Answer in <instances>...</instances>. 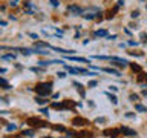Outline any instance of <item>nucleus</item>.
Masks as SVG:
<instances>
[{
	"label": "nucleus",
	"instance_id": "obj_1",
	"mask_svg": "<svg viewBox=\"0 0 147 138\" xmlns=\"http://www.w3.org/2000/svg\"><path fill=\"white\" fill-rule=\"evenodd\" d=\"M51 89H52V83H38L34 87V91L37 92L38 97H48L51 94Z\"/></svg>",
	"mask_w": 147,
	"mask_h": 138
},
{
	"label": "nucleus",
	"instance_id": "obj_2",
	"mask_svg": "<svg viewBox=\"0 0 147 138\" xmlns=\"http://www.w3.org/2000/svg\"><path fill=\"white\" fill-rule=\"evenodd\" d=\"M28 124L32 126V127H46L48 126L45 121H41V120H38V118H29L28 120Z\"/></svg>",
	"mask_w": 147,
	"mask_h": 138
},
{
	"label": "nucleus",
	"instance_id": "obj_3",
	"mask_svg": "<svg viewBox=\"0 0 147 138\" xmlns=\"http://www.w3.org/2000/svg\"><path fill=\"white\" fill-rule=\"evenodd\" d=\"M119 129H106L104 131V135L106 137H112V138H119Z\"/></svg>",
	"mask_w": 147,
	"mask_h": 138
},
{
	"label": "nucleus",
	"instance_id": "obj_4",
	"mask_svg": "<svg viewBox=\"0 0 147 138\" xmlns=\"http://www.w3.org/2000/svg\"><path fill=\"white\" fill-rule=\"evenodd\" d=\"M87 123H89V121H87L86 118H81V117H75L72 120L74 126H87Z\"/></svg>",
	"mask_w": 147,
	"mask_h": 138
},
{
	"label": "nucleus",
	"instance_id": "obj_5",
	"mask_svg": "<svg viewBox=\"0 0 147 138\" xmlns=\"http://www.w3.org/2000/svg\"><path fill=\"white\" fill-rule=\"evenodd\" d=\"M69 60H72V62H78V63H87L89 64V58H84V57H75V55H67Z\"/></svg>",
	"mask_w": 147,
	"mask_h": 138
},
{
	"label": "nucleus",
	"instance_id": "obj_6",
	"mask_svg": "<svg viewBox=\"0 0 147 138\" xmlns=\"http://www.w3.org/2000/svg\"><path fill=\"white\" fill-rule=\"evenodd\" d=\"M119 131H121V133H124V135H136V132L135 131H132V129H129V127H126V126H121L119 127Z\"/></svg>",
	"mask_w": 147,
	"mask_h": 138
},
{
	"label": "nucleus",
	"instance_id": "obj_7",
	"mask_svg": "<svg viewBox=\"0 0 147 138\" xmlns=\"http://www.w3.org/2000/svg\"><path fill=\"white\" fill-rule=\"evenodd\" d=\"M67 9H69L71 12H74L75 16H81V14H83V9L78 8V6H75V5H71V6H69Z\"/></svg>",
	"mask_w": 147,
	"mask_h": 138
},
{
	"label": "nucleus",
	"instance_id": "obj_8",
	"mask_svg": "<svg viewBox=\"0 0 147 138\" xmlns=\"http://www.w3.org/2000/svg\"><path fill=\"white\" fill-rule=\"evenodd\" d=\"M77 137H80V138H90L92 133L90 132H86V131H81V132L77 133Z\"/></svg>",
	"mask_w": 147,
	"mask_h": 138
},
{
	"label": "nucleus",
	"instance_id": "obj_9",
	"mask_svg": "<svg viewBox=\"0 0 147 138\" xmlns=\"http://www.w3.org/2000/svg\"><path fill=\"white\" fill-rule=\"evenodd\" d=\"M64 68H66V69H67V71L71 72V74H81V72H80V69H78V68H71L69 64H64Z\"/></svg>",
	"mask_w": 147,
	"mask_h": 138
},
{
	"label": "nucleus",
	"instance_id": "obj_10",
	"mask_svg": "<svg viewBox=\"0 0 147 138\" xmlns=\"http://www.w3.org/2000/svg\"><path fill=\"white\" fill-rule=\"evenodd\" d=\"M118 5H117V6H115L113 9H112V11H109V14H107V17H106V18H113L115 17V14H117V11H118Z\"/></svg>",
	"mask_w": 147,
	"mask_h": 138
},
{
	"label": "nucleus",
	"instance_id": "obj_11",
	"mask_svg": "<svg viewBox=\"0 0 147 138\" xmlns=\"http://www.w3.org/2000/svg\"><path fill=\"white\" fill-rule=\"evenodd\" d=\"M95 35H96V37H107V31H106V29L95 31Z\"/></svg>",
	"mask_w": 147,
	"mask_h": 138
},
{
	"label": "nucleus",
	"instance_id": "obj_12",
	"mask_svg": "<svg viewBox=\"0 0 147 138\" xmlns=\"http://www.w3.org/2000/svg\"><path fill=\"white\" fill-rule=\"evenodd\" d=\"M103 71H104V72H107V74H113V75H119V72H118V71H115V69H112V68H104Z\"/></svg>",
	"mask_w": 147,
	"mask_h": 138
},
{
	"label": "nucleus",
	"instance_id": "obj_13",
	"mask_svg": "<svg viewBox=\"0 0 147 138\" xmlns=\"http://www.w3.org/2000/svg\"><path fill=\"white\" fill-rule=\"evenodd\" d=\"M74 86H77V87H78V92H80V95L84 97V91H83V86L80 85V83H78V81H74Z\"/></svg>",
	"mask_w": 147,
	"mask_h": 138
},
{
	"label": "nucleus",
	"instance_id": "obj_14",
	"mask_svg": "<svg viewBox=\"0 0 147 138\" xmlns=\"http://www.w3.org/2000/svg\"><path fill=\"white\" fill-rule=\"evenodd\" d=\"M14 131H17V126H16V124H8V126H6V132H14Z\"/></svg>",
	"mask_w": 147,
	"mask_h": 138
},
{
	"label": "nucleus",
	"instance_id": "obj_15",
	"mask_svg": "<svg viewBox=\"0 0 147 138\" xmlns=\"http://www.w3.org/2000/svg\"><path fill=\"white\" fill-rule=\"evenodd\" d=\"M2 60H16L14 54H8V55H2Z\"/></svg>",
	"mask_w": 147,
	"mask_h": 138
},
{
	"label": "nucleus",
	"instance_id": "obj_16",
	"mask_svg": "<svg viewBox=\"0 0 147 138\" xmlns=\"http://www.w3.org/2000/svg\"><path fill=\"white\" fill-rule=\"evenodd\" d=\"M95 16H96V14H89V12H86L83 17H84L86 20H92V18H95Z\"/></svg>",
	"mask_w": 147,
	"mask_h": 138
},
{
	"label": "nucleus",
	"instance_id": "obj_17",
	"mask_svg": "<svg viewBox=\"0 0 147 138\" xmlns=\"http://www.w3.org/2000/svg\"><path fill=\"white\" fill-rule=\"evenodd\" d=\"M130 68H132V71H135V72H141V66H138V64H130Z\"/></svg>",
	"mask_w": 147,
	"mask_h": 138
},
{
	"label": "nucleus",
	"instance_id": "obj_18",
	"mask_svg": "<svg viewBox=\"0 0 147 138\" xmlns=\"http://www.w3.org/2000/svg\"><path fill=\"white\" fill-rule=\"evenodd\" d=\"M35 101H37L38 104H45V103H48L49 100H46V98H40V97H37V98H35Z\"/></svg>",
	"mask_w": 147,
	"mask_h": 138
},
{
	"label": "nucleus",
	"instance_id": "obj_19",
	"mask_svg": "<svg viewBox=\"0 0 147 138\" xmlns=\"http://www.w3.org/2000/svg\"><path fill=\"white\" fill-rule=\"evenodd\" d=\"M135 109H136V110H140V112H147V108H144V106H141V104H136V106H135Z\"/></svg>",
	"mask_w": 147,
	"mask_h": 138
},
{
	"label": "nucleus",
	"instance_id": "obj_20",
	"mask_svg": "<svg viewBox=\"0 0 147 138\" xmlns=\"http://www.w3.org/2000/svg\"><path fill=\"white\" fill-rule=\"evenodd\" d=\"M107 95H109V98H110V101H112L113 104L118 103V100H117V97H115V95H110V92H107Z\"/></svg>",
	"mask_w": 147,
	"mask_h": 138
},
{
	"label": "nucleus",
	"instance_id": "obj_21",
	"mask_svg": "<svg viewBox=\"0 0 147 138\" xmlns=\"http://www.w3.org/2000/svg\"><path fill=\"white\" fill-rule=\"evenodd\" d=\"M0 83H2V86L5 87V89H9V86H8V81L6 80H5V78L2 77V78H0Z\"/></svg>",
	"mask_w": 147,
	"mask_h": 138
},
{
	"label": "nucleus",
	"instance_id": "obj_22",
	"mask_svg": "<svg viewBox=\"0 0 147 138\" xmlns=\"http://www.w3.org/2000/svg\"><path fill=\"white\" fill-rule=\"evenodd\" d=\"M138 16H140V11H138V9H136V11H132V14H130L132 18H136Z\"/></svg>",
	"mask_w": 147,
	"mask_h": 138
},
{
	"label": "nucleus",
	"instance_id": "obj_23",
	"mask_svg": "<svg viewBox=\"0 0 147 138\" xmlns=\"http://www.w3.org/2000/svg\"><path fill=\"white\" fill-rule=\"evenodd\" d=\"M96 85H98V83H96L95 80H92V81H89V85H87V86H89V87H95Z\"/></svg>",
	"mask_w": 147,
	"mask_h": 138
},
{
	"label": "nucleus",
	"instance_id": "obj_24",
	"mask_svg": "<svg viewBox=\"0 0 147 138\" xmlns=\"http://www.w3.org/2000/svg\"><path fill=\"white\" fill-rule=\"evenodd\" d=\"M49 2H51L52 6H58V0H49Z\"/></svg>",
	"mask_w": 147,
	"mask_h": 138
},
{
	"label": "nucleus",
	"instance_id": "obj_25",
	"mask_svg": "<svg viewBox=\"0 0 147 138\" xmlns=\"http://www.w3.org/2000/svg\"><path fill=\"white\" fill-rule=\"evenodd\" d=\"M138 98H140V97H138L136 94H132V95H130V100H133V101H136Z\"/></svg>",
	"mask_w": 147,
	"mask_h": 138
},
{
	"label": "nucleus",
	"instance_id": "obj_26",
	"mask_svg": "<svg viewBox=\"0 0 147 138\" xmlns=\"http://www.w3.org/2000/svg\"><path fill=\"white\" fill-rule=\"evenodd\" d=\"M57 75H58L60 78H64V77H66V72H61V71H60V72L57 74Z\"/></svg>",
	"mask_w": 147,
	"mask_h": 138
},
{
	"label": "nucleus",
	"instance_id": "obj_27",
	"mask_svg": "<svg viewBox=\"0 0 147 138\" xmlns=\"http://www.w3.org/2000/svg\"><path fill=\"white\" fill-rule=\"evenodd\" d=\"M127 45H129V46H136V45H138V41H133V40H130Z\"/></svg>",
	"mask_w": 147,
	"mask_h": 138
},
{
	"label": "nucleus",
	"instance_id": "obj_28",
	"mask_svg": "<svg viewBox=\"0 0 147 138\" xmlns=\"http://www.w3.org/2000/svg\"><path fill=\"white\" fill-rule=\"evenodd\" d=\"M126 117H127V118H133V117H135V114H133V112H127Z\"/></svg>",
	"mask_w": 147,
	"mask_h": 138
},
{
	"label": "nucleus",
	"instance_id": "obj_29",
	"mask_svg": "<svg viewBox=\"0 0 147 138\" xmlns=\"http://www.w3.org/2000/svg\"><path fill=\"white\" fill-rule=\"evenodd\" d=\"M25 135H28V137H32V135H34V132H32V131H25Z\"/></svg>",
	"mask_w": 147,
	"mask_h": 138
},
{
	"label": "nucleus",
	"instance_id": "obj_30",
	"mask_svg": "<svg viewBox=\"0 0 147 138\" xmlns=\"http://www.w3.org/2000/svg\"><path fill=\"white\" fill-rule=\"evenodd\" d=\"M104 121H106L104 118H96V120H95V123H104Z\"/></svg>",
	"mask_w": 147,
	"mask_h": 138
},
{
	"label": "nucleus",
	"instance_id": "obj_31",
	"mask_svg": "<svg viewBox=\"0 0 147 138\" xmlns=\"http://www.w3.org/2000/svg\"><path fill=\"white\" fill-rule=\"evenodd\" d=\"M141 39H142V41H147V35L144 34V32H142V34H141Z\"/></svg>",
	"mask_w": 147,
	"mask_h": 138
},
{
	"label": "nucleus",
	"instance_id": "obj_32",
	"mask_svg": "<svg viewBox=\"0 0 147 138\" xmlns=\"http://www.w3.org/2000/svg\"><path fill=\"white\" fill-rule=\"evenodd\" d=\"M109 89H110V91H112V92H117V91H118V89H117V86H110V87H109Z\"/></svg>",
	"mask_w": 147,
	"mask_h": 138
},
{
	"label": "nucleus",
	"instance_id": "obj_33",
	"mask_svg": "<svg viewBox=\"0 0 147 138\" xmlns=\"http://www.w3.org/2000/svg\"><path fill=\"white\" fill-rule=\"evenodd\" d=\"M54 129H57V131H61V132L64 131V127H63V126H61V127H60V126H55Z\"/></svg>",
	"mask_w": 147,
	"mask_h": 138
},
{
	"label": "nucleus",
	"instance_id": "obj_34",
	"mask_svg": "<svg viewBox=\"0 0 147 138\" xmlns=\"http://www.w3.org/2000/svg\"><path fill=\"white\" fill-rule=\"evenodd\" d=\"M31 37H32V39H37V40H38V35H37V34H29Z\"/></svg>",
	"mask_w": 147,
	"mask_h": 138
},
{
	"label": "nucleus",
	"instance_id": "obj_35",
	"mask_svg": "<svg viewBox=\"0 0 147 138\" xmlns=\"http://www.w3.org/2000/svg\"><path fill=\"white\" fill-rule=\"evenodd\" d=\"M142 95H147V91H142Z\"/></svg>",
	"mask_w": 147,
	"mask_h": 138
},
{
	"label": "nucleus",
	"instance_id": "obj_36",
	"mask_svg": "<svg viewBox=\"0 0 147 138\" xmlns=\"http://www.w3.org/2000/svg\"><path fill=\"white\" fill-rule=\"evenodd\" d=\"M146 81H147V75H146Z\"/></svg>",
	"mask_w": 147,
	"mask_h": 138
}]
</instances>
